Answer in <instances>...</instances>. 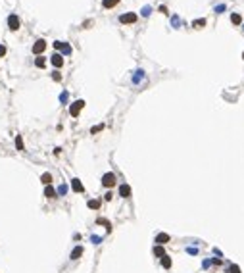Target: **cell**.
<instances>
[{"label":"cell","instance_id":"d4e9b609","mask_svg":"<svg viewBox=\"0 0 244 273\" xmlns=\"http://www.w3.org/2000/svg\"><path fill=\"white\" fill-rule=\"evenodd\" d=\"M102 129H104V125H96V127H92V129H90V133L94 135V133H98V131H102Z\"/></svg>","mask_w":244,"mask_h":273},{"label":"cell","instance_id":"4316f807","mask_svg":"<svg viewBox=\"0 0 244 273\" xmlns=\"http://www.w3.org/2000/svg\"><path fill=\"white\" fill-rule=\"evenodd\" d=\"M4 54H6V46H2V44H0V58H2Z\"/></svg>","mask_w":244,"mask_h":273},{"label":"cell","instance_id":"cb8c5ba5","mask_svg":"<svg viewBox=\"0 0 244 273\" xmlns=\"http://www.w3.org/2000/svg\"><path fill=\"white\" fill-rule=\"evenodd\" d=\"M150 12H152V8H150V6H144V8H142V15H144V18L150 15Z\"/></svg>","mask_w":244,"mask_h":273},{"label":"cell","instance_id":"f1b7e54d","mask_svg":"<svg viewBox=\"0 0 244 273\" xmlns=\"http://www.w3.org/2000/svg\"><path fill=\"white\" fill-rule=\"evenodd\" d=\"M65 191H67V188H65V185H62V187L58 188V192H60V194H65Z\"/></svg>","mask_w":244,"mask_h":273},{"label":"cell","instance_id":"4dcf8cb0","mask_svg":"<svg viewBox=\"0 0 244 273\" xmlns=\"http://www.w3.org/2000/svg\"><path fill=\"white\" fill-rule=\"evenodd\" d=\"M223 10H225V6H223V4H221V6H217V8H215V12H217V14H221Z\"/></svg>","mask_w":244,"mask_h":273},{"label":"cell","instance_id":"ba28073f","mask_svg":"<svg viewBox=\"0 0 244 273\" xmlns=\"http://www.w3.org/2000/svg\"><path fill=\"white\" fill-rule=\"evenodd\" d=\"M50 62H52V66H54V67H62V66H64V56H62V54H54L50 58Z\"/></svg>","mask_w":244,"mask_h":273},{"label":"cell","instance_id":"277c9868","mask_svg":"<svg viewBox=\"0 0 244 273\" xmlns=\"http://www.w3.org/2000/svg\"><path fill=\"white\" fill-rule=\"evenodd\" d=\"M44 48H46V40H37V43L33 44V54H43L44 52Z\"/></svg>","mask_w":244,"mask_h":273},{"label":"cell","instance_id":"ffe728a7","mask_svg":"<svg viewBox=\"0 0 244 273\" xmlns=\"http://www.w3.org/2000/svg\"><path fill=\"white\" fill-rule=\"evenodd\" d=\"M90 210H98L100 208V200H89V204H87Z\"/></svg>","mask_w":244,"mask_h":273},{"label":"cell","instance_id":"8992f818","mask_svg":"<svg viewBox=\"0 0 244 273\" xmlns=\"http://www.w3.org/2000/svg\"><path fill=\"white\" fill-rule=\"evenodd\" d=\"M119 21L121 23H135L137 21V14H123L121 18H119Z\"/></svg>","mask_w":244,"mask_h":273},{"label":"cell","instance_id":"9c48e42d","mask_svg":"<svg viewBox=\"0 0 244 273\" xmlns=\"http://www.w3.org/2000/svg\"><path fill=\"white\" fill-rule=\"evenodd\" d=\"M156 242H158L160 246H163L165 242H169V235L167 233H160L158 237H156Z\"/></svg>","mask_w":244,"mask_h":273},{"label":"cell","instance_id":"7c38bea8","mask_svg":"<svg viewBox=\"0 0 244 273\" xmlns=\"http://www.w3.org/2000/svg\"><path fill=\"white\" fill-rule=\"evenodd\" d=\"M44 196H46V198H56V191H54V187L46 185V188H44Z\"/></svg>","mask_w":244,"mask_h":273},{"label":"cell","instance_id":"7a4b0ae2","mask_svg":"<svg viewBox=\"0 0 244 273\" xmlns=\"http://www.w3.org/2000/svg\"><path fill=\"white\" fill-rule=\"evenodd\" d=\"M116 175H113V173H106V175L102 177V185L104 187H108V188H112L113 185H116Z\"/></svg>","mask_w":244,"mask_h":273},{"label":"cell","instance_id":"603a6c76","mask_svg":"<svg viewBox=\"0 0 244 273\" xmlns=\"http://www.w3.org/2000/svg\"><path fill=\"white\" fill-rule=\"evenodd\" d=\"M229 273H240V267H238V265H235V264H233V265L229 267Z\"/></svg>","mask_w":244,"mask_h":273},{"label":"cell","instance_id":"f546056e","mask_svg":"<svg viewBox=\"0 0 244 273\" xmlns=\"http://www.w3.org/2000/svg\"><path fill=\"white\" fill-rule=\"evenodd\" d=\"M104 198H106V200H108V202H110V200H112V198H113V194H112V192H106V196H104Z\"/></svg>","mask_w":244,"mask_h":273},{"label":"cell","instance_id":"4fadbf2b","mask_svg":"<svg viewBox=\"0 0 244 273\" xmlns=\"http://www.w3.org/2000/svg\"><path fill=\"white\" fill-rule=\"evenodd\" d=\"M117 2L119 0H102V6L104 8H113V6H117Z\"/></svg>","mask_w":244,"mask_h":273},{"label":"cell","instance_id":"44dd1931","mask_svg":"<svg viewBox=\"0 0 244 273\" xmlns=\"http://www.w3.org/2000/svg\"><path fill=\"white\" fill-rule=\"evenodd\" d=\"M44 64H46V60H44L43 56H40V58H37V60H35V66H37V67H44Z\"/></svg>","mask_w":244,"mask_h":273},{"label":"cell","instance_id":"9a60e30c","mask_svg":"<svg viewBox=\"0 0 244 273\" xmlns=\"http://www.w3.org/2000/svg\"><path fill=\"white\" fill-rule=\"evenodd\" d=\"M231 23H235V25H240V23H242V18H240V14H233V15H231Z\"/></svg>","mask_w":244,"mask_h":273},{"label":"cell","instance_id":"83f0119b","mask_svg":"<svg viewBox=\"0 0 244 273\" xmlns=\"http://www.w3.org/2000/svg\"><path fill=\"white\" fill-rule=\"evenodd\" d=\"M173 25H175V27H179V25H181V19H179V18H173Z\"/></svg>","mask_w":244,"mask_h":273},{"label":"cell","instance_id":"5b68a950","mask_svg":"<svg viewBox=\"0 0 244 273\" xmlns=\"http://www.w3.org/2000/svg\"><path fill=\"white\" fill-rule=\"evenodd\" d=\"M54 48H56V50H62L64 54H71V46L65 44V43H62V40H56V43H54Z\"/></svg>","mask_w":244,"mask_h":273},{"label":"cell","instance_id":"7402d4cb","mask_svg":"<svg viewBox=\"0 0 244 273\" xmlns=\"http://www.w3.org/2000/svg\"><path fill=\"white\" fill-rule=\"evenodd\" d=\"M202 25H206V19H196V21H192V27H202Z\"/></svg>","mask_w":244,"mask_h":273},{"label":"cell","instance_id":"2e32d148","mask_svg":"<svg viewBox=\"0 0 244 273\" xmlns=\"http://www.w3.org/2000/svg\"><path fill=\"white\" fill-rule=\"evenodd\" d=\"M40 181H43L44 185H50V183H52V175H50V173H43V175H40Z\"/></svg>","mask_w":244,"mask_h":273},{"label":"cell","instance_id":"5bb4252c","mask_svg":"<svg viewBox=\"0 0 244 273\" xmlns=\"http://www.w3.org/2000/svg\"><path fill=\"white\" fill-rule=\"evenodd\" d=\"M154 256H158V258H163V256H165V250L162 248V246H156V248H154Z\"/></svg>","mask_w":244,"mask_h":273},{"label":"cell","instance_id":"30bf717a","mask_svg":"<svg viewBox=\"0 0 244 273\" xmlns=\"http://www.w3.org/2000/svg\"><path fill=\"white\" fill-rule=\"evenodd\" d=\"M71 188H73L75 192H83V191H85V188H83V185H81V181H79V179H73V181H71Z\"/></svg>","mask_w":244,"mask_h":273},{"label":"cell","instance_id":"3957f363","mask_svg":"<svg viewBox=\"0 0 244 273\" xmlns=\"http://www.w3.org/2000/svg\"><path fill=\"white\" fill-rule=\"evenodd\" d=\"M8 27L12 29V31H17V29H19V18H17L15 14H12V15L8 18Z\"/></svg>","mask_w":244,"mask_h":273},{"label":"cell","instance_id":"52a82bcc","mask_svg":"<svg viewBox=\"0 0 244 273\" xmlns=\"http://www.w3.org/2000/svg\"><path fill=\"white\" fill-rule=\"evenodd\" d=\"M119 196H121V198H129V196H131V187L125 185V183L119 185Z\"/></svg>","mask_w":244,"mask_h":273},{"label":"cell","instance_id":"ac0fdd59","mask_svg":"<svg viewBox=\"0 0 244 273\" xmlns=\"http://www.w3.org/2000/svg\"><path fill=\"white\" fill-rule=\"evenodd\" d=\"M15 148H17V150H23V139H21V135L15 136Z\"/></svg>","mask_w":244,"mask_h":273},{"label":"cell","instance_id":"d6986e66","mask_svg":"<svg viewBox=\"0 0 244 273\" xmlns=\"http://www.w3.org/2000/svg\"><path fill=\"white\" fill-rule=\"evenodd\" d=\"M162 265L165 267V269H169V267H171V260H169V256H167V254H165L163 258H162Z\"/></svg>","mask_w":244,"mask_h":273},{"label":"cell","instance_id":"e0dca14e","mask_svg":"<svg viewBox=\"0 0 244 273\" xmlns=\"http://www.w3.org/2000/svg\"><path fill=\"white\" fill-rule=\"evenodd\" d=\"M96 223H98V225H104V227H106L108 231H110V229H112V225H110V221H106V219H104V217H98V219H96Z\"/></svg>","mask_w":244,"mask_h":273},{"label":"cell","instance_id":"8fae6325","mask_svg":"<svg viewBox=\"0 0 244 273\" xmlns=\"http://www.w3.org/2000/svg\"><path fill=\"white\" fill-rule=\"evenodd\" d=\"M83 256V246H77V248H73V252H71V260H79Z\"/></svg>","mask_w":244,"mask_h":273},{"label":"cell","instance_id":"484cf974","mask_svg":"<svg viewBox=\"0 0 244 273\" xmlns=\"http://www.w3.org/2000/svg\"><path fill=\"white\" fill-rule=\"evenodd\" d=\"M52 79H54V81H62V75L58 71H54V73H52Z\"/></svg>","mask_w":244,"mask_h":273},{"label":"cell","instance_id":"6da1fadb","mask_svg":"<svg viewBox=\"0 0 244 273\" xmlns=\"http://www.w3.org/2000/svg\"><path fill=\"white\" fill-rule=\"evenodd\" d=\"M83 108H85V100H77V102H73V104L69 106V114L73 115V117H77Z\"/></svg>","mask_w":244,"mask_h":273},{"label":"cell","instance_id":"1f68e13d","mask_svg":"<svg viewBox=\"0 0 244 273\" xmlns=\"http://www.w3.org/2000/svg\"><path fill=\"white\" fill-rule=\"evenodd\" d=\"M242 58H244V54H242Z\"/></svg>","mask_w":244,"mask_h":273}]
</instances>
